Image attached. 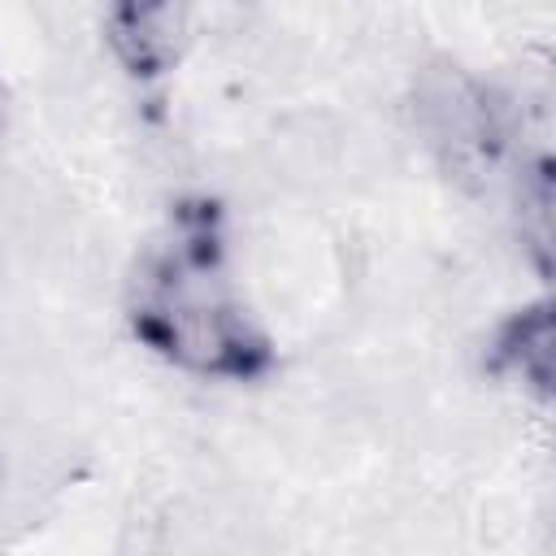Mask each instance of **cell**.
Instances as JSON below:
<instances>
[{
    "mask_svg": "<svg viewBox=\"0 0 556 556\" xmlns=\"http://www.w3.org/2000/svg\"><path fill=\"white\" fill-rule=\"evenodd\" d=\"M126 326L161 361L195 378L252 382L278 361L226 265V213L213 195L169 204L126 278Z\"/></svg>",
    "mask_w": 556,
    "mask_h": 556,
    "instance_id": "obj_1",
    "label": "cell"
},
{
    "mask_svg": "<svg viewBox=\"0 0 556 556\" xmlns=\"http://www.w3.org/2000/svg\"><path fill=\"white\" fill-rule=\"evenodd\" d=\"M0 117H4V87H0Z\"/></svg>",
    "mask_w": 556,
    "mask_h": 556,
    "instance_id": "obj_4",
    "label": "cell"
},
{
    "mask_svg": "<svg viewBox=\"0 0 556 556\" xmlns=\"http://www.w3.org/2000/svg\"><path fill=\"white\" fill-rule=\"evenodd\" d=\"M552 343H556L552 304L547 300L521 304L495 326V339L486 348V369L504 378H521V387L547 404L552 400Z\"/></svg>",
    "mask_w": 556,
    "mask_h": 556,
    "instance_id": "obj_3",
    "label": "cell"
},
{
    "mask_svg": "<svg viewBox=\"0 0 556 556\" xmlns=\"http://www.w3.org/2000/svg\"><path fill=\"white\" fill-rule=\"evenodd\" d=\"M104 39L122 70L152 83L174 70L182 52V9L174 4H113L104 17Z\"/></svg>",
    "mask_w": 556,
    "mask_h": 556,
    "instance_id": "obj_2",
    "label": "cell"
}]
</instances>
